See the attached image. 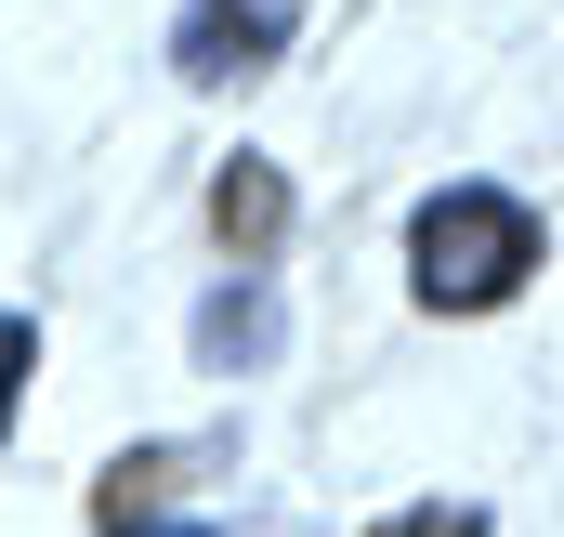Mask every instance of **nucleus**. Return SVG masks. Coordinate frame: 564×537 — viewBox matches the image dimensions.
<instances>
[{
  "label": "nucleus",
  "instance_id": "nucleus-2",
  "mask_svg": "<svg viewBox=\"0 0 564 537\" xmlns=\"http://www.w3.org/2000/svg\"><path fill=\"white\" fill-rule=\"evenodd\" d=\"M276 40H289V0H197L171 53H184V79H250Z\"/></svg>",
  "mask_w": 564,
  "mask_h": 537
},
{
  "label": "nucleus",
  "instance_id": "nucleus-3",
  "mask_svg": "<svg viewBox=\"0 0 564 537\" xmlns=\"http://www.w3.org/2000/svg\"><path fill=\"white\" fill-rule=\"evenodd\" d=\"M210 223H224V250H237V263H263V250L289 237V184H276V157H237V171L210 184Z\"/></svg>",
  "mask_w": 564,
  "mask_h": 537
},
{
  "label": "nucleus",
  "instance_id": "nucleus-6",
  "mask_svg": "<svg viewBox=\"0 0 564 537\" xmlns=\"http://www.w3.org/2000/svg\"><path fill=\"white\" fill-rule=\"evenodd\" d=\"M26 368H40V341H26V315H0V419H13V394H26Z\"/></svg>",
  "mask_w": 564,
  "mask_h": 537
},
{
  "label": "nucleus",
  "instance_id": "nucleus-4",
  "mask_svg": "<svg viewBox=\"0 0 564 537\" xmlns=\"http://www.w3.org/2000/svg\"><path fill=\"white\" fill-rule=\"evenodd\" d=\"M197 354H210V368L276 354V302H263V288H250V302H210V315H197Z\"/></svg>",
  "mask_w": 564,
  "mask_h": 537
},
{
  "label": "nucleus",
  "instance_id": "nucleus-1",
  "mask_svg": "<svg viewBox=\"0 0 564 537\" xmlns=\"http://www.w3.org/2000/svg\"><path fill=\"white\" fill-rule=\"evenodd\" d=\"M421 302H446V315H486V302H512L525 275H539V210L525 197H499V184H446L421 210Z\"/></svg>",
  "mask_w": 564,
  "mask_h": 537
},
{
  "label": "nucleus",
  "instance_id": "nucleus-5",
  "mask_svg": "<svg viewBox=\"0 0 564 537\" xmlns=\"http://www.w3.org/2000/svg\"><path fill=\"white\" fill-rule=\"evenodd\" d=\"M381 537H486V512H473V498H433V512H394Z\"/></svg>",
  "mask_w": 564,
  "mask_h": 537
}]
</instances>
